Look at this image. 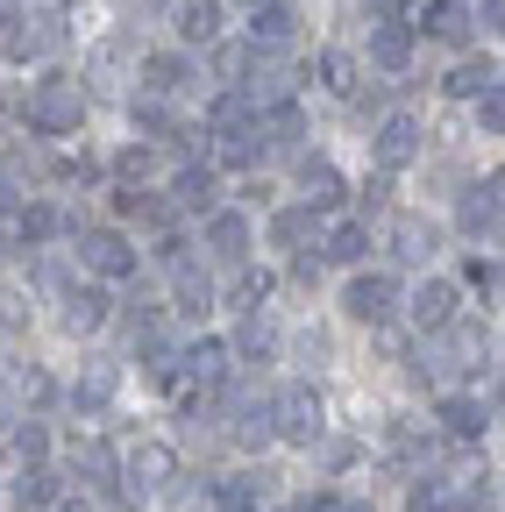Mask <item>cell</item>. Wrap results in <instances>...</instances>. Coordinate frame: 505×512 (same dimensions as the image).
Returning <instances> with one entry per match:
<instances>
[{"instance_id":"60d3db41","label":"cell","mask_w":505,"mask_h":512,"mask_svg":"<svg viewBox=\"0 0 505 512\" xmlns=\"http://www.w3.org/2000/svg\"><path fill=\"white\" fill-rule=\"evenodd\" d=\"M0 328H8V335L29 328V292L22 285H0Z\"/></svg>"},{"instance_id":"3957f363","label":"cell","mask_w":505,"mask_h":512,"mask_svg":"<svg viewBox=\"0 0 505 512\" xmlns=\"http://www.w3.org/2000/svg\"><path fill=\"white\" fill-rule=\"evenodd\" d=\"M271 434L292 441V448H321V434H328L321 392H313V384H292V392H278V399H271Z\"/></svg>"},{"instance_id":"6da1fadb","label":"cell","mask_w":505,"mask_h":512,"mask_svg":"<svg viewBox=\"0 0 505 512\" xmlns=\"http://www.w3.org/2000/svg\"><path fill=\"white\" fill-rule=\"evenodd\" d=\"M484 370H491V328L484 320H449L420 349V377H441V384H463V377H484Z\"/></svg>"},{"instance_id":"8d00e7d4","label":"cell","mask_w":505,"mask_h":512,"mask_svg":"<svg viewBox=\"0 0 505 512\" xmlns=\"http://www.w3.org/2000/svg\"><path fill=\"white\" fill-rule=\"evenodd\" d=\"M491 79H498L491 64H456V72H449V93H456V100H484Z\"/></svg>"},{"instance_id":"5bb4252c","label":"cell","mask_w":505,"mask_h":512,"mask_svg":"<svg viewBox=\"0 0 505 512\" xmlns=\"http://www.w3.org/2000/svg\"><path fill=\"white\" fill-rule=\"evenodd\" d=\"M420 29H427L434 43H449V50H463V43L477 36V15L463 8V0H427V15H420Z\"/></svg>"},{"instance_id":"11a10c76","label":"cell","mask_w":505,"mask_h":512,"mask_svg":"<svg viewBox=\"0 0 505 512\" xmlns=\"http://www.w3.org/2000/svg\"><path fill=\"white\" fill-rule=\"evenodd\" d=\"M491 406L505 413V363H498V377H491Z\"/></svg>"},{"instance_id":"e0dca14e","label":"cell","mask_w":505,"mask_h":512,"mask_svg":"<svg viewBox=\"0 0 505 512\" xmlns=\"http://www.w3.org/2000/svg\"><path fill=\"white\" fill-rule=\"evenodd\" d=\"M114 384H121V363H107V356H93L79 377H72V406L79 413H100L107 399H114Z\"/></svg>"},{"instance_id":"4fadbf2b","label":"cell","mask_w":505,"mask_h":512,"mask_svg":"<svg viewBox=\"0 0 505 512\" xmlns=\"http://www.w3.org/2000/svg\"><path fill=\"white\" fill-rule=\"evenodd\" d=\"M292 36H299V8H292V0H257V8H249V43H257V50H278Z\"/></svg>"},{"instance_id":"52a82bcc","label":"cell","mask_w":505,"mask_h":512,"mask_svg":"<svg viewBox=\"0 0 505 512\" xmlns=\"http://www.w3.org/2000/svg\"><path fill=\"white\" fill-rule=\"evenodd\" d=\"M79 264L93 278H136V249H129V235H114V228H79Z\"/></svg>"},{"instance_id":"44dd1931","label":"cell","mask_w":505,"mask_h":512,"mask_svg":"<svg viewBox=\"0 0 505 512\" xmlns=\"http://www.w3.org/2000/svg\"><path fill=\"white\" fill-rule=\"evenodd\" d=\"M207 249L221 256V264H242V256H249V221L242 214H207Z\"/></svg>"},{"instance_id":"1f68e13d","label":"cell","mask_w":505,"mask_h":512,"mask_svg":"<svg viewBox=\"0 0 505 512\" xmlns=\"http://www.w3.org/2000/svg\"><path fill=\"white\" fill-rule=\"evenodd\" d=\"M278 349V328H271V313H242V335H235V356H271Z\"/></svg>"},{"instance_id":"cb8c5ba5","label":"cell","mask_w":505,"mask_h":512,"mask_svg":"<svg viewBox=\"0 0 505 512\" xmlns=\"http://www.w3.org/2000/svg\"><path fill=\"white\" fill-rule=\"evenodd\" d=\"M321 256H328V264H363V256H370L363 221H328L321 228Z\"/></svg>"},{"instance_id":"e575fe53","label":"cell","mask_w":505,"mask_h":512,"mask_svg":"<svg viewBox=\"0 0 505 512\" xmlns=\"http://www.w3.org/2000/svg\"><path fill=\"white\" fill-rule=\"evenodd\" d=\"M306 235H313V214H306V207H285V214H271V242H278V249H299Z\"/></svg>"},{"instance_id":"c3c4849f","label":"cell","mask_w":505,"mask_h":512,"mask_svg":"<svg viewBox=\"0 0 505 512\" xmlns=\"http://www.w3.org/2000/svg\"><path fill=\"white\" fill-rule=\"evenodd\" d=\"M385 200H392V178H385V171H377V178H370V185H363V207H370V214H377V207H385Z\"/></svg>"},{"instance_id":"6f0895ef","label":"cell","mask_w":505,"mask_h":512,"mask_svg":"<svg viewBox=\"0 0 505 512\" xmlns=\"http://www.w3.org/2000/svg\"><path fill=\"white\" fill-rule=\"evenodd\" d=\"M8 22H15V8H8V0H0V29H8Z\"/></svg>"},{"instance_id":"681fc988","label":"cell","mask_w":505,"mask_h":512,"mask_svg":"<svg viewBox=\"0 0 505 512\" xmlns=\"http://www.w3.org/2000/svg\"><path fill=\"white\" fill-rule=\"evenodd\" d=\"M114 8H121V15H129V22H136V15H164V8H171V0H114Z\"/></svg>"},{"instance_id":"4316f807","label":"cell","mask_w":505,"mask_h":512,"mask_svg":"<svg viewBox=\"0 0 505 512\" xmlns=\"http://www.w3.org/2000/svg\"><path fill=\"white\" fill-rule=\"evenodd\" d=\"M178 36L185 43H214L221 36V0H178Z\"/></svg>"},{"instance_id":"83f0119b","label":"cell","mask_w":505,"mask_h":512,"mask_svg":"<svg viewBox=\"0 0 505 512\" xmlns=\"http://www.w3.org/2000/svg\"><path fill=\"white\" fill-rule=\"evenodd\" d=\"M235 441H242V448L278 441V434H271V399H235Z\"/></svg>"},{"instance_id":"7402d4cb","label":"cell","mask_w":505,"mask_h":512,"mask_svg":"<svg viewBox=\"0 0 505 512\" xmlns=\"http://www.w3.org/2000/svg\"><path fill=\"white\" fill-rule=\"evenodd\" d=\"M143 93L150 100H164V93H185V79H193V64H185V57H171V50H157V57H143Z\"/></svg>"},{"instance_id":"f1b7e54d","label":"cell","mask_w":505,"mask_h":512,"mask_svg":"<svg viewBox=\"0 0 505 512\" xmlns=\"http://www.w3.org/2000/svg\"><path fill=\"white\" fill-rule=\"evenodd\" d=\"M86 484H121V456H114V448L107 441H79V463H72Z\"/></svg>"},{"instance_id":"bcb514c9","label":"cell","mask_w":505,"mask_h":512,"mask_svg":"<svg viewBox=\"0 0 505 512\" xmlns=\"http://www.w3.org/2000/svg\"><path fill=\"white\" fill-rule=\"evenodd\" d=\"M214 64H221V79H242V72H249V50L228 43V50H214Z\"/></svg>"},{"instance_id":"ffe728a7","label":"cell","mask_w":505,"mask_h":512,"mask_svg":"<svg viewBox=\"0 0 505 512\" xmlns=\"http://www.w3.org/2000/svg\"><path fill=\"white\" fill-rule=\"evenodd\" d=\"M441 427H449L456 441H477V434L491 427V406L470 399V392H449V399H441Z\"/></svg>"},{"instance_id":"2e32d148","label":"cell","mask_w":505,"mask_h":512,"mask_svg":"<svg viewBox=\"0 0 505 512\" xmlns=\"http://www.w3.org/2000/svg\"><path fill=\"white\" fill-rule=\"evenodd\" d=\"M370 64L377 72H406L413 64V22H370Z\"/></svg>"},{"instance_id":"8992f818","label":"cell","mask_w":505,"mask_h":512,"mask_svg":"<svg viewBox=\"0 0 505 512\" xmlns=\"http://www.w3.org/2000/svg\"><path fill=\"white\" fill-rule=\"evenodd\" d=\"M171 477H178V448L171 441H143V448L121 456V491L129 498H164Z\"/></svg>"},{"instance_id":"9f6ffc18","label":"cell","mask_w":505,"mask_h":512,"mask_svg":"<svg viewBox=\"0 0 505 512\" xmlns=\"http://www.w3.org/2000/svg\"><path fill=\"white\" fill-rule=\"evenodd\" d=\"M50 512H93V505H86V498H57Z\"/></svg>"},{"instance_id":"7bdbcfd3","label":"cell","mask_w":505,"mask_h":512,"mask_svg":"<svg viewBox=\"0 0 505 512\" xmlns=\"http://www.w3.org/2000/svg\"><path fill=\"white\" fill-rule=\"evenodd\" d=\"M136 128H150V136H178V128H171V114H164L157 100H136Z\"/></svg>"},{"instance_id":"680465c9","label":"cell","mask_w":505,"mask_h":512,"mask_svg":"<svg viewBox=\"0 0 505 512\" xmlns=\"http://www.w3.org/2000/svg\"><path fill=\"white\" fill-rule=\"evenodd\" d=\"M249 8H257V0H249Z\"/></svg>"},{"instance_id":"8fae6325","label":"cell","mask_w":505,"mask_h":512,"mask_svg":"<svg viewBox=\"0 0 505 512\" xmlns=\"http://www.w3.org/2000/svg\"><path fill=\"white\" fill-rule=\"evenodd\" d=\"M434 242H441V228H434L427 214H392V228H385L392 264H427V256H434Z\"/></svg>"},{"instance_id":"816d5d0a","label":"cell","mask_w":505,"mask_h":512,"mask_svg":"<svg viewBox=\"0 0 505 512\" xmlns=\"http://www.w3.org/2000/svg\"><path fill=\"white\" fill-rule=\"evenodd\" d=\"M370 22H406V0H370Z\"/></svg>"},{"instance_id":"d4e9b609","label":"cell","mask_w":505,"mask_h":512,"mask_svg":"<svg viewBox=\"0 0 505 512\" xmlns=\"http://www.w3.org/2000/svg\"><path fill=\"white\" fill-rule=\"evenodd\" d=\"M171 200H178V207H193V214H207V207H214V164H178Z\"/></svg>"},{"instance_id":"484cf974","label":"cell","mask_w":505,"mask_h":512,"mask_svg":"<svg viewBox=\"0 0 505 512\" xmlns=\"http://www.w3.org/2000/svg\"><path fill=\"white\" fill-rule=\"evenodd\" d=\"M456 221H463V235H470V242H484V235H505V214L491 207V192H484V185H477V192H463Z\"/></svg>"},{"instance_id":"f907efd6","label":"cell","mask_w":505,"mask_h":512,"mask_svg":"<svg viewBox=\"0 0 505 512\" xmlns=\"http://www.w3.org/2000/svg\"><path fill=\"white\" fill-rule=\"evenodd\" d=\"M477 22H484L491 36H505V0H484V8H477Z\"/></svg>"},{"instance_id":"7dc6e473","label":"cell","mask_w":505,"mask_h":512,"mask_svg":"<svg viewBox=\"0 0 505 512\" xmlns=\"http://www.w3.org/2000/svg\"><path fill=\"white\" fill-rule=\"evenodd\" d=\"M143 164H150V150H143V143H129V150L114 157V171H121V178H143Z\"/></svg>"},{"instance_id":"9c48e42d","label":"cell","mask_w":505,"mask_h":512,"mask_svg":"<svg viewBox=\"0 0 505 512\" xmlns=\"http://www.w3.org/2000/svg\"><path fill=\"white\" fill-rule=\"evenodd\" d=\"M342 306H349V320H363V328H385V320L399 313V285H392L385 271H356Z\"/></svg>"},{"instance_id":"f35d334b","label":"cell","mask_w":505,"mask_h":512,"mask_svg":"<svg viewBox=\"0 0 505 512\" xmlns=\"http://www.w3.org/2000/svg\"><path fill=\"white\" fill-rule=\"evenodd\" d=\"M15 228H22L29 242H50L57 228H65V214H57V207H22V214H15Z\"/></svg>"},{"instance_id":"836d02e7","label":"cell","mask_w":505,"mask_h":512,"mask_svg":"<svg viewBox=\"0 0 505 512\" xmlns=\"http://www.w3.org/2000/svg\"><path fill=\"white\" fill-rule=\"evenodd\" d=\"M50 399H57V384L36 363H15V406H50Z\"/></svg>"},{"instance_id":"9a60e30c","label":"cell","mask_w":505,"mask_h":512,"mask_svg":"<svg viewBox=\"0 0 505 512\" xmlns=\"http://www.w3.org/2000/svg\"><path fill=\"white\" fill-rule=\"evenodd\" d=\"M342 171L335 164H321V157H313V164H299V207L306 214H328V207H342Z\"/></svg>"},{"instance_id":"ac0fdd59","label":"cell","mask_w":505,"mask_h":512,"mask_svg":"<svg viewBox=\"0 0 505 512\" xmlns=\"http://www.w3.org/2000/svg\"><path fill=\"white\" fill-rule=\"evenodd\" d=\"M228 356H235V349L207 335V342H193V349H178V377H193L200 392H207V384H221V377H228Z\"/></svg>"},{"instance_id":"f546056e","label":"cell","mask_w":505,"mask_h":512,"mask_svg":"<svg viewBox=\"0 0 505 512\" xmlns=\"http://www.w3.org/2000/svg\"><path fill=\"white\" fill-rule=\"evenodd\" d=\"M207 150H214V164H228V171H242V164H257V157H264L257 128H242V136H207Z\"/></svg>"},{"instance_id":"d590c367","label":"cell","mask_w":505,"mask_h":512,"mask_svg":"<svg viewBox=\"0 0 505 512\" xmlns=\"http://www.w3.org/2000/svg\"><path fill=\"white\" fill-rule=\"evenodd\" d=\"M228 299H235V313H264V299H271V278H264V271H242Z\"/></svg>"},{"instance_id":"f5cc1de1","label":"cell","mask_w":505,"mask_h":512,"mask_svg":"<svg viewBox=\"0 0 505 512\" xmlns=\"http://www.w3.org/2000/svg\"><path fill=\"white\" fill-rule=\"evenodd\" d=\"M15 214H22V200H15V185L0 178V221H15Z\"/></svg>"},{"instance_id":"ba28073f","label":"cell","mask_w":505,"mask_h":512,"mask_svg":"<svg viewBox=\"0 0 505 512\" xmlns=\"http://www.w3.org/2000/svg\"><path fill=\"white\" fill-rule=\"evenodd\" d=\"M427 150V136H420V121L413 114H385V121H377V143H370V157H377V171H406L413 157Z\"/></svg>"},{"instance_id":"7c38bea8","label":"cell","mask_w":505,"mask_h":512,"mask_svg":"<svg viewBox=\"0 0 505 512\" xmlns=\"http://www.w3.org/2000/svg\"><path fill=\"white\" fill-rule=\"evenodd\" d=\"M107 313H114V299H107L100 285H72V292H65V313H57V320H65V335H72V342H86V335L107 328Z\"/></svg>"},{"instance_id":"7a4b0ae2","label":"cell","mask_w":505,"mask_h":512,"mask_svg":"<svg viewBox=\"0 0 505 512\" xmlns=\"http://www.w3.org/2000/svg\"><path fill=\"white\" fill-rule=\"evenodd\" d=\"M86 86L79 79H36V93H29V128L36 136H72V128L86 121Z\"/></svg>"},{"instance_id":"603a6c76","label":"cell","mask_w":505,"mask_h":512,"mask_svg":"<svg viewBox=\"0 0 505 512\" xmlns=\"http://www.w3.org/2000/svg\"><path fill=\"white\" fill-rule=\"evenodd\" d=\"M299 136H306V128H299V107H292V100L257 114V143H264V157H271V150H299Z\"/></svg>"},{"instance_id":"b9f144b4","label":"cell","mask_w":505,"mask_h":512,"mask_svg":"<svg viewBox=\"0 0 505 512\" xmlns=\"http://www.w3.org/2000/svg\"><path fill=\"white\" fill-rule=\"evenodd\" d=\"M477 121L491 128V136H505V79H491V86H484V100H477Z\"/></svg>"},{"instance_id":"5b68a950","label":"cell","mask_w":505,"mask_h":512,"mask_svg":"<svg viewBox=\"0 0 505 512\" xmlns=\"http://www.w3.org/2000/svg\"><path fill=\"white\" fill-rule=\"evenodd\" d=\"M57 50H65V22L43 15V8H22L8 29H0V57H8V64H43Z\"/></svg>"},{"instance_id":"f6af8a7d","label":"cell","mask_w":505,"mask_h":512,"mask_svg":"<svg viewBox=\"0 0 505 512\" xmlns=\"http://www.w3.org/2000/svg\"><path fill=\"white\" fill-rule=\"evenodd\" d=\"M0 427H15V363H0Z\"/></svg>"},{"instance_id":"d6a6232c","label":"cell","mask_w":505,"mask_h":512,"mask_svg":"<svg viewBox=\"0 0 505 512\" xmlns=\"http://www.w3.org/2000/svg\"><path fill=\"white\" fill-rule=\"evenodd\" d=\"M313 72H321L328 93H356V57L349 50H321V57H313Z\"/></svg>"},{"instance_id":"db71d44e","label":"cell","mask_w":505,"mask_h":512,"mask_svg":"<svg viewBox=\"0 0 505 512\" xmlns=\"http://www.w3.org/2000/svg\"><path fill=\"white\" fill-rule=\"evenodd\" d=\"M484 192H491V207L505 214V171H491V178H484Z\"/></svg>"},{"instance_id":"d6986e66","label":"cell","mask_w":505,"mask_h":512,"mask_svg":"<svg viewBox=\"0 0 505 512\" xmlns=\"http://www.w3.org/2000/svg\"><path fill=\"white\" fill-rule=\"evenodd\" d=\"M57 498H65L57 470H50V463H22V477H15V505H22V512H50Z\"/></svg>"},{"instance_id":"ee69618b","label":"cell","mask_w":505,"mask_h":512,"mask_svg":"<svg viewBox=\"0 0 505 512\" xmlns=\"http://www.w3.org/2000/svg\"><path fill=\"white\" fill-rule=\"evenodd\" d=\"M292 356H299V363H321V356H328V335H321V328L292 335Z\"/></svg>"},{"instance_id":"4dcf8cb0","label":"cell","mask_w":505,"mask_h":512,"mask_svg":"<svg viewBox=\"0 0 505 512\" xmlns=\"http://www.w3.org/2000/svg\"><path fill=\"white\" fill-rule=\"evenodd\" d=\"M171 278H178V313H193V320H200V313L214 306V278H207V271H193V264H178Z\"/></svg>"},{"instance_id":"74e56055","label":"cell","mask_w":505,"mask_h":512,"mask_svg":"<svg viewBox=\"0 0 505 512\" xmlns=\"http://www.w3.org/2000/svg\"><path fill=\"white\" fill-rule=\"evenodd\" d=\"M8 441H15V456H22V463H43V456H50V427H43V420L8 427Z\"/></svg>"},{"instance_id":"ab89813d","label":"cell","mask_w":505,"mask_h":512,"mask_svg":"<svg viewBox=\"0 0 505 512\" xmlns=\"http://www.w3.org/2000/svg\"><path fill=\"white\" fill-rule=\"evenodd\" d=\"M406 512H456V491H449V484H441V477H434V484H413V498H406Z\"/></svg>"},{"instance_id":"30bf717a","label":"cell","mask_w":505,"mask_h":512,"mask_svg":"<svg viewBox=\"0 0 505 512\" xmlns=\"http://www.w3.org/2000/svg\"><path fill=\"white\" fill-rule=\"evenodd\" d=\"M406 313H413L420 335H441V328L456 320V285H449V278H420L413 299H406Z\"/></svg>"},{"instance_id":"277c9868","label":"cell","mask_w":505,"mask_h":512,"mask_svg":"<svg viewBox=\"0 0 505 512\" xmlns=\"http://www.w3.org/2000/svg\"><path fill=\"white\" fill-rule=\"evenodd\" d=\"M143 72V57H136V43L129 36H100L93 50H86V100H114V93H129V79Z\"/></svg>"}]
</instances>
